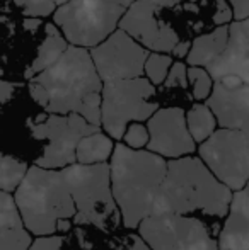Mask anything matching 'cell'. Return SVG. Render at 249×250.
Returning <instances> with one entry per match:
<instances>
[{
    "mask_svg": "<svg viewBox=\"0 0 249 250\" xmlns=\"http://www.w3.org/2000/svg\"><path fill=\"white\" fill-rule=\"evenodd\" d=\"M103 82L89 51L68 46L53 63L29 80V94L50 114H79L101 128Z\"/></svg>",
    "mask_w": 249,
    "mask_h": 250,
    "instance_id": "6da1fadb",
    "label": "cell"
},
{
    "mask_svg": "<svg viewBox=\"0 0 249 250\" xmlns=\"http://www.w3.org/2000/svg\"><path fill=\"white\" fill-rule=\"evenodd\" d=\"M232 194L229 188L217 181L202 158L188 155L167 160L166 179L160 186L154 214H202L212 220H226Z\"/></svg>",
    "mask_w": 249,
    "mask_h": 250,
    "instance_id": "7a4b0ae2",
    "label": "cell"
},
{
    "mask_svg": "<svg viewBox=\"0 0 249 250\" xmlns=\"http://www.w3.org/2000/svg\"><path fill=\"white\" fill-rule=\"evenodd\" d=\"M166 172V158L149 150H132L125 143L114 145L110 158L111 191L125 228L136 230L154 214Z\"/></svg>",
    "mask_w": 249,
    "mask_h": 250,
    "instance_id": "3957f363",
    "label": "cell"
},
{
    "mask_svg": "<svg viewBox=\"0 0 249 250\" xmlns=\"http://www.w3.org/2000/svg\"><path fill=\"white\" fill-rule=\"evenodd\" d=\"M14 201L24 228L36 237L55 235L58 221L75 216V204L62 170L29 167L14 191Z\"/></svg>",
    "mask_w": 249,
    "mask_h": 250,
    "instance_id": "277c9868",
    "label": "cell"
},
{
    "mask_svg": "<svg viewBox=\"0 0 249 250\" xmlns=\"http://www.w3.org/2000/svg\"><path fill=\"white\" fill-rule=\"evenodd\" d=\"M62 175L75 204L72 223L92 225L106 233L120 227L121 216L111 191L110 164H73L62 168Z\"/></svg>",
    "mask_w": 249,
    "mask_h": 250,
    "instance_id": "5b68a950",
    "label": "cell"
},
{
    "mask_svg": "<svg viewBox=\"0 0 249 250\" xmlns=\"http://www.w3.org/2000/svg\"><path fill=\"white\" fill-rule=\"evenodd\" d=\"M156 87L143 77L104 82L101 92V125L111 140H121L132 123L149 121L159 109Z\"/></svg>",
    "mask_w": 249,
    "mask_h": 250,
    "instance_id": "8992f818",
    "label": "cell"
},
{
    "mask_svg": "<svg viewBox=\"0 0 249 250\" xmlns=\"http://www.w3.org/2000/svg\"><path fill=\"white\" fill-rule=\"evenodd\" d=\"M123 7L103 0H70L55 9L53 19L70 46L96 48L116 31Z\"/></svg>",
    "mask_w": 249,
    "mask_h": 250,
    "instance_id": "52a82bcc",
    "label": "cell"
},
{
    "mask_svg": "<svg viewBox=\"0 0 249 250\" xmlns=\"http://www.w3.org/2000/svg\"><path fill=\"white\" fill-rule=\"evenodd\" d=\"M136 230L150 250H219L217 227L198 216L150 214Z\"/></svg>",
    "mask_w": 249,
    "mask_h": 250,
    "instance_id": "ba28073f",
    "label": "cell"
},
{
    "mask_svg": "<svg viewBox=\"0 0 249 250\" xmlns=\"http://www.w3.org/2000/svg\"><path fill=\"white\" fill-rule=\"evenodd\" d=\"M200 158L232 192L249 184V136L237 129H217L198 148Z\"/></svg>",
    "mask_w": 249,
    "mask_h": 250,
    "instance_id": "9c48e42d",
    "label": "cell"
},
{
    "mask_svg": "<svg viewBox=\"0 0 249 250\" xmlns=\"http://www.w3.org/2000/svg\"><path fill=\"white\" fill-rule=\"evenodd\" d=\"M101 131L99 126L89 125L79 114H50L36 125H31V133L36 140H46L41 157L34 165L48 170H62L75 164V150L82 138Z\"/></svg>",
    "mask_w": 249,
    "mask_h": 250,
    "instance_id": "30bf717a",
    "label": "cell"
},
{
    "mask_svg": "<svg viewBox=\"0 0 249 250\" xmlns=\"http://www.w3.org/2000/svg\"><path fill=\"white\" fill-rule=\"evenodd\" d=\"M101 82L138 79L149 51L121 29L114 31L108 40L89 51Z\"/></svg>",
    "mask_w": 249,
    "mask_h": 250,
    "instance_id": "8fae6325",
    "label": "cell"
},
{
    "mask_svg": "<svg viewBox=\"0 0 249 250\" xmlns=\"http://www.w3.org/2000/svg\"><path fill=\"white\" fill-rule=\"evenodd\" d=\"M118 27L152 53H169L181 41L178 31L164 19L162 9L149 0L133 2L125 10Z\"/></svg>",
    "mask_w": 249,
    "mask_h": 250,
    "instance_id": "7c38bea8",
    "label": "cell"
},
{
    "mask_svg": "<svg viewBox=\"0 0 249 250\" xmlns=\"http://www.w3.org/2000/svg\"><path fill=\"white\" fill-rule=\"evenodd\" d=\"M149 145L147 150L162 158L176 160L195 153L196 143L193 142L186 126V112L181 107L157 109L147 121Z\"/></svg>",
    "mask_w": 249,
    "mask_h": 250,
    "instance_id": "4fadbf2b",
    "label": "cell"
},
{
    "mask_svg": "<svg viewBox=\"0 0 249 250\" xmlns=\"http://www.w3.org/2000/svg\"><path fill=\"white\" fill-rule=\"evenodd\" d=\"M206 105L220 128L249 133V85L246 83L234 77L213 80Z\"/></svg>",
    "mask_w": 249,
    "mask_h": 250,
    "instance_id": "5bb4252c",
    "label": "cell"
},
{
    "mask_svg": "<svg viewBox=\"0 0 249 250\" xmlns=\"http://www.w3.org/2000/svg\"><path fill=\"white\" fill-rule=\"evenodd\" d=\"M212 80L234 77L249 85V19L229 26V40L222 55L206 66Z\"/></svg>",
    "mask_w": 249,
    "mask_h": 250,
    "instance_id": "9a60e30c",
    "label": "cell"
},
{
    "mask_svg": "<svg viewBox=\"0 0 249 250\" xmlns=\"http://www.w3.org/2000/svg\"><path fill=\"white\" fill-rule=\"evenodd\" d=\"M219 250H249V184L234 192L219 231Z\"/></svg>",
    "mask_w": 249,
    "mask_h": 250,
    "instance_id": "2e32d148",
    "label": "cell"
},
{
    "mask_svg": "<svg viewBox=\"0 0 249 250\" xmlns=\"http://www.w3.org/2000/svg\"><path fill=\"white\" fill-rule=\"evenodd\" d=\"M227 40H229V26H219L212 33L198 36L191 43V50L186 56L188 66L206 68L212 65L226 50Z\"/></svg>",
    "mask_w": 249,
    "mask_h": 250,
    "instance_id": "e0dca14e",
    "label": "cell"
},
{
    "mask_svg": "<svg viewBox=\"0 0 249 250\" xmlns=\"http://www.w3.org/2000/svg\"><path fill=\"white\" fill-rule=\"evenodd\" d=\"M67 48H68L67 41L63 40L58 27L55 24H45V40L41 43V46L38 48L36 58L33 60L29 68L24 72V79L31 80L38 73H41L48 66H51L65 53Z\"/></svg>",
    "mask_w": 249,
    "mask_h": 250,
    "instance_id": "ac0fdd59",
    "label": "cell"
},
{
    "mask_svg": "<svg viewBox=\"0 0 249 250\" xmlns=\"http://www.w3.org/2000/svg\"><path fill=\"white\" fill-rule=\"evenodd\" d=\"M114 150V143L104 133L97 131L86 136L79 142L75 150V164L80 165H96L108 164Z\"/></svg>",
    "mask_w": 249,
    "mask_h": 250,
    "instance_id": "d6986e66",
    "label": "cell"
},
{
    "mask_svg": "<svg viewBox=\"0 0 249 250\" xmlns=\"http://www.w3.org/2000/svg\"><path fill=\"white\" fill-rule=\"evenodd\" d=\"M186 126L193 142L202 145L217 131L219 125L208 105L198 102V104H193L191 109L186 112Z\"/></svg>",
    "mask_w": 249,
    "mask_h": 250,
    "instance_id": "ffe728a7",
    "label": "cell"
},
{
    "mask_svg": "<svg viewBox=\"0 0 249 250\" xmlns=\"http://www.w3.org/2000/svg\"><path fill=\"white\" fill-rule=\"evenodd\" d=\"M29 165L24 160L0 151V191L14 192L23 182Z\"/></svg>",
    "mask_w": 249,
    "mask_h": 250,
    "instance_id": "44dd1931",
    "label": "cell"
},
{
    "mask_svg": "<svg viewBox=\"0 0 249 250\" xmlns=\"http://www.w3.org/2000/svg\"><path fill=\"white\" fill-rule=\"evenodd\" d=\"M173 63L174 62L171 58V55H166V53H149L145 65H143V73H145L147 80L154 87L162 85Z\"/></svg>",
    "mask_w": 249,
    "mask_h": 250,
    "instance_id": "7402d4cb",
    "label": "cell"
},
{
    "mask_svg": "<svg viewBox=\"0 0 249 250\" xmlns=\"http://www.w3.org/2000/svg\"><path fill=\"white\" fill-rule=\"evenodd\" d=\"M188 85L191 87V96L196 101H206L212 94L213 80L206 68L188 66Z\"/></svg>",
    "mask_w": 249,
    "mask_h": 250,
    "instance_id": "603a6c76",
    "label": "cell"
},
{
    "mask_svg": "<svg viewBox=\"0 0 249 250\" xmlns=\"http://www.w3.org/2000/svg\"><path fill=\"white\" fill-rule=\"evenodd\" d=\"M31 242L33 237L24 227L0 230V250H29Z\"/></svg>",
    "mask_w": 249,
    "mask_h": 250,
    "instance_id": "cb8c5ba5",
    "label": "cell"
},
{
    "mask_svg": "<svg viewBox=\"0 0 249 250\" xmlns=\"http://www.w3.org/2000/svg\"><path fill=\"white\" fill-rule=\"evenodd\" d=\"M24 227L21 214L17 211L14 196L0 191V230L3 228H21Z\"/></svg>",
    "mask_w": 249,
    "mask_h": 250,
    "instance_id": "d4e9b609",
    "label": "cell"
},
{
    "mask_svg": "<svg viewBox=\"0 0 249 250\" xmlns=\"http://www.w3.org/2000/svg\"><path fill=\"white\" fill-rule=\"evenodd\" d=\"M125 145L132 150H143L149 145V129L142 123H132L126 128L123 138Z\"/></svg>",
    "mask_w": 249,
    "mask_h": 250,
    "instance_id": "484cf974",
    "label": "cell"
},
{
    "mask_svg": "<svg viewBox=\"0 0 249 250\" xmlns=\"http://www.w3.org/2000/svg\"><path fill=\"white\" fill-rule=\"evenodd\" d=\"M16 5L23 10V14L31 19L46 17L55 10V3L51 0H14Z\"/></svg>",
    "mask_w": 249,
    "mask_h": 250,
    "instance_id": "4316f807",
    "label": "cell"
},
{
    "mask_svg": "<svg viewBox=\"0 0 249 250\" xmlns=\"http://www.w3.org/2000/svg\"><path fill=\"white\" fill-rule=\"evenodd\" d=\"M166 89H188V65L183 62H174L162 83Z\"/></svg>",
    "mask_w": 249,
    "mask_h": 250,
    "instance_id": "83f0119b",
    "label": "cell"
},
{
    "mask_svg": "<svg viewBox=\"0 0 249 250\" xmlns=\"http://www.w3.org/2000/svg\"><path fill=\"white\" fill-rule=\"evenodd\" d=\"M63 240L62 235H46V237H38L36 240L31 242L29 250H62Z\"/></svg>",
    "mask_w": 249,
    "mask_h": 250,
    "instance_id": "f1b7e54d",
    "label": "cell"
},
{
    "mask_svg": "<svg viewBox=\"0 0 249 250\" xmlns=\"http://www.w3.org/2000/svg\"><path fill=\"white\" fill-rule=\"evenodd\" d=\"M116 250H150L149 245L140 238L138 233H128V237L123 238Z\"/></svg>",
    "mask_w": 249,
    "mask_h": 250,
    "instance_id": "f546056e",
    "label": "cell"
},
{
    "mask_svg": "<svg viewBox=\"0 0 249 250\" xmlns=\"http://www.w3.org/2000/svg\"><path fill=\"white\" fill-rule=\"evenodd\" d=\"M230 10H232V17L237 21L249 19V0H229Z\"/></svg>",
    "mask_w": 249,
    "mask_h": 250,
    "instance_id": "4dcf8cb0",
    "label": "cell"
},
{
    "mask_svg": "<svg viewBox=\"0 0 249 250\" xmlns=\"http://www.w3.org/2000/svg\"><path fill=\"white\" fill-rule=\"evenodd\" d=\"M16 89H17V83L0 80V107H2L5 102L10 101V97L14 96V90Z\"/></svg>",
    "mask_w": 249,
    "mask_h": 250,
    "instance_id": "1f68e13d",
    "label": "cell"
},
{
    "mask_svg": "<svg viewBox=\"0 0 249 250\" xmlns=\"http://www.w3.org/2000/svg\"><path fill=\"white\" fill-rule=\"evenodd\" d=\"M189 50H191V41H180L173 50V55L176 58H184V56H188Z\"/></svg>",
    "mask_w": 249,
    "mask_h": 250,
    "instance_id": "d6a6232c",
    "label": "cell"
},
{
    "mask_svg": "<svg viewBox=\"0 0 249 250\" xmlns=\"http://www.w3.org/2000/svg\"><path fill=\"white\" fill-rule=\"evenodd\" d=\"M149 2H152L154 5L160 7L162 10H166V9H174L181 0H149Z\"/></svg>",
    "mask_w": 249,
    "mask_h": 250,
    "instance_id": "836d02e7",
    "label": "cell"
},
{
    "mask_svg": "<svg viewBox=\"0 0 249 250\" xmlns=\"http://www.w3.org/2000/svg\"><path fill=\"white\" fill-rule=\"evenodd\" d=\"M72 228V220H60L57 223V233H67Z\"/></svg>",
    "mask_w": 249,
    "mask_h": 250,
    "instance_id": "e575fe53",
    "label": "cell"
},
{
    "mask_svg": "<svg viewBox=\"0 0 249 250\" xmlns=\"http://www.w3.org/2000/svg\"><path fill=\"white\" fill-rule=\"evenodd\" d=\"M103 2H106V3H111V5H118V7H123V9H128V7L132 5L133 2H136V0H103Z\"/></svg>",
    "mask_w": 249,
    "mask_h": 250,
    "instance_id": "d590c367",
    "label": "cell"
},
{
    "mask_svg": "<svg viewBox=\"0 0 249 250\" xmlns=\"http://www.w3.org/2000/svg\"><path fill=\"white\" fill-rule=\"evenodd\" d=\"M40 21L38 19H27V21H24V29H27V31H36L38 27H40Z\"/></svg>",
    "mask_w": 249,
    "mask_h": 250,
    "instance_id": "8d00e7d4",
    "label": "cell"
},
{
    "mask_svg": "<svg viewBox=\"0 0 249 250\" xmlns=\"http://www.w3.org/2000/svg\"><path fill=\"white\" fill-rule=\"evenodd\" d=\"M51 2H53V3H55V5H63V3L70 2V0H51Z\"/></svg>",
    "mask_w": 249,
    "mask_h": 250,
    "instance_id": "74e56055",
    "label": "cell"
},
{
    "mask_svg": "<svg viewBox=\"0 0 249 250\" xmlns=\"http://www.w3.org/2000/svg\"><path fill=\"white\" fill-rule=\"evenodd\" d=\"M248 136H249V133H248Z\"/></svg>",
    "mask_w": 249,
    "mask_h": 250,
    "instance_id": "f35d334b",
    "label": "cell"
}]
</instances>
